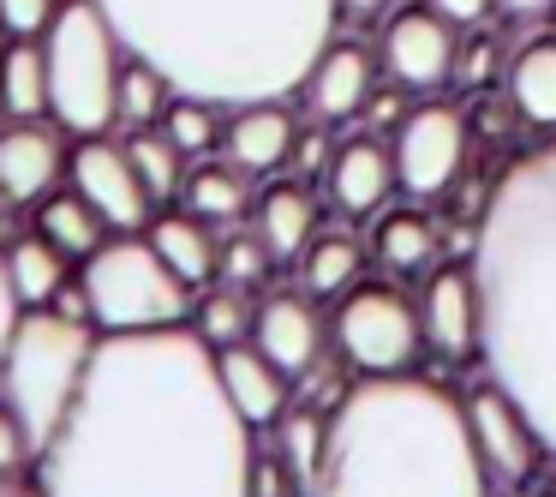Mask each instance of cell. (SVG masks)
<instances>
[{
	"mask_svg": "<svg viewBox=\"0 0 556 497\" xmlns=\"http://www.w3.org/2000/svg\"><path fill=\"white\" fill-rule=\"evenodd\" d=\"M467 138H472V126H467V114H460L455 102H443V97L413 102V114L401 121V133L389 138L401 192H407L413 204L443 198L448 186H455V174L467 169Z\"/></svg>",
	"mask_w": 556,
	"mask_h": 497,
	"instance_id": "obj_9",
	"label": "cell"
},
{
	"mask_svg": "<svg viewBox=\"0 0 556 497\" xmlns=\"http://www.w3.org/2000/svg\"><path fill=\"white\" fill-rule=\"evenodd\" d=\"M126 54L210 102L293 97L336 37V0H102Z\"/></svg>",
	"mask_w": 556,
	"mask_h": 497,
	"instance_id": "obj_3",
	"label": "cell"
},
{
	"mask_svg": "<svg viewBox=\"0 0 556 497\" xmlns=\"http://www.w3.org/2000/svg\"><path fill=\"white\" fill-rule=\"evenodd\" d=\"M455 54H460V30L431 7H407L383 25L377 37V61L395 85H407L413 97H437L443 85H455Z\"/></svg>",
	"mask_w": 556,
	"mask_h": 497,
	"instance_id": "obj_12",
	"label": "cell"
},
{
	"mask_svg": "<svg viewBox=\"0 0 556 497\" xmlns=\"http://www.w3.org/2000/svg\"><path fill=\"white\" fill-rule=\"evenodd\" d=\"M413 114V90L407 85H377L371 97H365V109H359V121H365V133H377V138H395L401 133V121Z\"/></svg>",
	"mask_w": 556,
	"mask_h": 497,
	"instance_id": "obj_36",
	"label": "cell"
},
{
	"mask_svg": "<svg viewBox=\"0 0 556 497\" xmlns=\"http://www.w3.org/2000/svg\"><path fill=\"white\" fill-rule=\"evenodd\" d=\"M180 198H186V210H192L198 222H210V228H233V222L257 204L252 174H245L240 162H228V157H198L192 169H186V181H180Z\"/></svg>",
	"mask_w": 556,
	"mask_h": 497,
	"instance_id": "obj_21",
	"label": "cell"
},
{
	"mask_svg": "<svg viewBox=\"0 0 556 497\" xmlns=\"http://www.w3.org/2000/svg\"><path fill=\"white\" fill-rule=\"evenodd\" d=\"M437 246H443V234H437V222L425 216L419 204L383 210V216H377V228H371V258L389 270V276H401V282L425 276V270H431V258H437Z\"/></svg>",
	"mask_w": 556,
	"mask_h": 497,
	"instance_id": "obj_24",
	"label": "cell"
},
{
	"mask_svg": "<svg viewBox=\"0 0 556 497\" xmlns=\"http://www.w3.org/2000/svg\"><path fill=\"white\" fill-rule=\"evenodd\" d=\"M257 432L192 324L97 336L66 420L37 449L42 497H252Z\"/></svg>",
	"mask_w": 556,
	"mask_h": 497,
	"instance_id": "obj_1",
	"label": "cell"
},
{
	"mask_svg": "<svg viewBox=\"0 0 556 497\" xmlns=\"http://www.w3.org/2000/svg\"><path fill=\"white\" fill-rule=\"evenodd\" d=\"M329 204L341 210L348 222H377L389 210V198L401 192L395 181V150L383 145L377 133H353L336 145V157H329Z\"/></svg>",
	"mask_w": 556,
	"mask_h": 497,
	"instance_id": "obj_15",
	"label": "cell"
},
{
	"mask_svg": "<svg viewBox=\"0 0 556 497\" xmlns=\"http://www.w3.org/2000/svg\"><path fill=\"white\" fill-rule=\"evenodd\" d=\"M425 7H431V13H443L455 30H479L484 18L496 13V0H425Z\"/></svg>",
	"mask_w": 556,
	"mask_h": 497,
	"instance_id": "obj_41",
	"label": "cell"
},
{
	"mask_svg": "<svg viewBox=\"0 0 556 497\" xmlns=\"http://www.w3.org/2000/svg\"><path fill=\"white\" fill-rule=\"evenodd\" d=\"M496 13H508V18H520V25H532V18L556 13V0H496Z\"/></svg>",
	"mask_w": 556,
	"mask_h": 497,
	"instance_id": "obj_43",
	"label": "cell"
},
{
	"mask_svg": "<svg viewBox=\"0 0 556 497\" xmlns=\"http://www.w3.org/2000/svg\"><path fill=\"white\" fill-rule=\"evenodd\" d=\"M359 264H365V246L348 228H329V234H312V246L300 252V282L317 300H341L359 282Z\"/></svg>",
	"mask_w": 556,
	"mask_h": 497,
	"instance_id": "obj_27",
	"label": "cell"
},
{
	"mask_svg": "<svg viewBox=\"0 0 556 497\" xmlns=\"http://www.w3.org/2000/svg\"><path fill=\"white\" fill-rule=\"evenodd\" d=\"M508 66V54H503V37H491V30H472L467 42H460V54H455V85L460 90H484L496 73Z\"/></svg>",
	"mask_w": 556,
	"mask_h": 497,
	"instance_id": "obj_35",
	"label": "cell"
},
{
	"mask_svg": "<svg viewBox=\"0 0 556 497\" xmlns=\"http://www.w3.org/2000/svg\"><path fill=\"white\" fill-rule=\"evenodd\" d=\"M222 126H228V102H210V97H174L168 114H162V133L186 150V157H216L222 150Z\"/></svg>",
	"mask_w": 556,
	"mask_h": 497,
	"instance_id": "obj_31",
	"label": "cell"
},
{
	"mask_svg": "<svg viewBox=\"0 0 556 497\" xmlns=\"http://www.w3.org/2000/svg\"><path fill=\"white\" fill-rule=\"evenodd\" d=\"M216 365H222V389H228V401L240 408V420L252 425V432L281 425L293 377L281 372L257 341H228V348H216Z\"/></svg>",
	"mask_w": 556,
	"mask_h": 497,
	"instance_id": "obj_19",
	"label": "cell"
},
{
	"mask_svg": "<svg viewBox=\"0 0 556 497\" xmlns=\"http://www.w3.org/2000/svg\"><path fill=\"white\" fill-rule=\"evenodd\" d=\"M484 306L479 360L556 456V138L508 162L472 246Z\"/></svg>",
	"mask_w": 556,
	"mask_h": 497,
	"instance_id": "obj_2",
	"label": "cell"
},
{
	"mask_svg": "<svg viewBox=\"0 0 556 497\" xmlns=\"http://www.w3.org/2000/svg\"><path fill=\"white\" fill-rule=\"evenodd\" d=\"M180 97L174 90V78L162 73V66L138 61V54H126L121 66V102H114V121L126 126V133H144V126H162V114H168V102Z\"/></svg>",
	"mask_w": 556,
	"mask_h": 497,
	"instance_id": "obj_29",
	"label": "cell"
},
{
	"mask_svg": "<svg viewBox=\"0 0 556 497\" xmlns=\"http://www.w3.org/2000/svg\"><path fill=\"white\" fill-rule=\"evenodd\" d=\"M329 157H336V145H329V138L312 126V133H300V138H293V162H288V169L300 174V181H312V174L324 181V174H329Z\"/></svg>",
	"mask_w": 556,
	"mask_h": 497,
	"instance_id": "obj_40",
	"label": "cell"
},
{
	"mask_svg": "<svg viewBox=\"0 0 556 497\" xmlns=\"http://www.w3.org/2000/svg\"><path fill=\"white\" fill-rule=\"evenodd\" d=\"M377 66H383V61H377L365 42L329 37V49L317 54V66L305 73V85H300V97H305V109H312V121H329V126L359 121L365 97L377 90Z\"/></svg>",
	"mask_w": 556,
	"mask_h": 497,
	"instance_id": "obj_16",
	"label": "cell"
},
{
	"mask_svg": "<svg viewBox=\"0 0 556 497\" xmlns=\"http://www.w3.org/2000/svg\"><path fill=\"white\" fill-rule=\"evenodd\" d=\"M0 264H7V282H13L18 306H54V294L73 282V258H66L42 228L18 234V240L0 252Z\"/></svg>",
	"mask_w": 556,
	"mask_h": 497,
	"instance_id": "obj_25",
	"label": "cell"
},
{
	"mask_svg": "<svg viewBox=\"0 0 556 497\" xmlns=\"http://www.w3.org/2000/svg\"><path fill=\"white\" fill-rule=\"evenodd\" d=\"M336 7H341V18H353V25H371L389 0H336Z\"/></svg>",
	"mask_w": 556,
	"mask_h": 497,
	"instance_id": "obj_44",
	"label": "cell"
},
{
	"mask_svg": "<svg viewBox=\"0 0 556 497\" xmlns=\"http://www.w3.org/2000/svg\"><path fill=\"white\" fill-rule=\"evenodd\" d=\"M288 492H300V480H293V468L281 461V449L276 456H252V497H288Z\"/></svg>",
	"mask_w": 556,
	"mask_h": 497,
	"instance_id": "obj_39",
	"label": "cell"
},
{
	"mask_svg": "<svg viewBox=\"0 0 556 497\" xmlns=\"http://www.w3.org/2000/svg\"><path fill=\"white\" fill-rule=\"evenodd\" d=\"M329 336H336L341 360L365 377H389L407 372L413 353H419L425 330H419V306L395 288V282H353L341 294L336 318H329Z\"/></svg>",
	"mask_w": 556,
	"mask_h": 497,
	"instance_id": "obj_8",
	"label": "cell"
},
{
	"mask_svg": "<svg viewBox=\"0 0 556 497\" xmlns=\"http://www.w3.org/2000/svg\"><path fill=\"white\" fill-rule=\"evenodd\" d=\"M276 252L264 246L257 228H228L222 234V252H216V282H233V288H252V282L269 276Z\"/></svg>",
	"mask_w": 556,
	"mask_h": 497,
	"instance_id": "obj_34",
	"label": "cell"
},
{
	"mask_svg": "<svg viewBox=\"0 0 556 497\" xmlns=\"http://www.w3.org/2000/svg\"><path fill=\"white\" fill-rule=\"evenodd\" d=\"M66 186L109 222V234H144L150 216H156V198L144 192L126 145H114L109 133L97 138H78L73 162H66Z\"/></svg>",
	"mask_w": 556,
	"mask_h": 497,
	"instance_id": "obj_11",
	"label": "cell"
},
{
	"mask_svg": "<svg viewBox=\"0 0 556 497\" xmlns=\"http://www.w3.org/2000/svg\"><path fill=\"white\" fill-rule=\"evenodd\" d=\"M90 294V324L102 336H121V330H162V324H186L192 318L198 288H186L162 252L144 234H109L97 252L78 270Z\"/></svg>",
	"mask_w": 556,
	"mask_h": 497,
	"instance_id": "obj_7",
	"label": "cell"
},
{
	"mask_svg": "<svg viewBox=\"0 0 556 497\" xmlns=\"http://www.w3.org/2000/svg\"><path fill=\"white\" fill-rule=\"evenodd\" d=\"M42 61H49V121L73 138L114 133V102H121L126 42L102 0H61L54 25L42 30Z\"/></svg>",
	"mask_w": 556,
	"mask_h": 497,
	"instance_id": "obj_5",
	"label": "cell"
},
{
	"mask_svg": "<svg viewBox=\"0 0 556 497\" xmlns=\"http://www.w3.org/2000/svg\"><path fill=\"white\" fill-rule=\"evenodd\" d=\"M503 97L527 133L556 138V30L527 37L503 66Z\"/></svg>",
	"mask_w": 556,
	"mask_h": 497,
	"instance_id": "obj_20",
	"label": "cell"
},
{
	"mask_svg": "<svg viewBox=\"0 0 556 497\" xmlns=\"http://www.w3.org/2000/svg\"><path fill=\"white\" fill-rule=\"evenodd\" d=\"M144 240L162 252V264L186 282V288H210L216 282V252H222V228L198 222L192 210L186 216H150Z\"/></svg>",
	"mask_w": 556,
	"mask_h": 497,
	"instance_id": "obj_23",
	"label": "cell"
},
{
	"mask_svg": "<svg viewBox=\"0 0 556 497\" xmlns=\"http://www.w3.org/2000/svg\"><path fill=\"white\" fill-rule=\"evenodd\" d=\"M252 324H257V312L245 306V288H233V282H210V288H198V300H192V330L210 341V348L252 341Z\"/></svg>",
	"mask_w": 556,
	"mask_h": 497,
	"instance_id": "obj_30",
	"label": "cell"
},
{
	"mask_svg": "<svg viewBox=\"0 0 556 497\" xmlns=\"http://www.w3.org/2000/svg\"><path fill=\"white\" fill-rule=\"evenodd\" d=\"M97 324L85 318H66L54 306H25L18 330L7 341V360H0V396L18 408L30 432V449H42L54 437V425L66 420L78 384L90 372V353H97Z\"/></svg>",
	"mask_w": 556,
	"mask_h": 497,
	"instance_id": "obj_6",
	"label": "cell"
},
{
	"mask_svg": "<svg viewBox=\"0 0 556 497\" xmlns=\"http://www.w3.org/2000/svg\"><path fill=\"white\" fill-rule=\"evenodd\" d=\"M312 497H496L455 389L431 377H365L324 413Z\"/></svg>",
	"mask_w": 556,
	"mask_h": 497,
	"instance_id": "obj_4",
	"label": "cell"
},
{
	"mask_svg": "<svg viewBox=\"0 0 556 497\" xmlns=\"http://www.w3.org/2000/svg\"><path fill=\"white\" fill-rule=\"evenodd\" d=\"M66 138L73 133H61L49 114L0 126V198L7 204H42L49 192H61L66 162H73Z\"/></svg>",
	"mask_w": 556,
	"mask_h": 497,
	"instance_id": "obj_14",
	"label": "cell"
},
{
	"mask_svg": "<svg viewBox=\"0 0 556 497\" xmlns=\"http://www.w3.org/2000/svg\"><path fill=\"white\" fill-rule=\"evenodd\" d=\"M0 114H7V121H42V114H49V61H42V37L0 42Z\"/></svg>",
	"mask_w": 556,
	"mask_h": 497,
	"instance_id": "obj_26",
	"label": "cell"
},
{
	"mask_svg": "<svg viewBox=\"0 0 556 497\" xmlns=\"http://www.w3.org/2000/svg\"><path fill=\"white\" fill-rule=\"evenodd\" d=\"M37 228L49 234L54 246H61L66 258H73V264H85L90 252H97L102 240H109V222L97 216V210L85 204V198L73 192V186H66V192H49L37 204Z\"/></svg>",
	"mask_w": 556,
	"mask_h": 497,
	"instance_id": "obj_28",
	"label": "cell"
},
{
	"mask_svg": "<svg viewBox=\"0 0 556 497\" xmlns=\"http://www.w3.org/2000/svg\"><path fill=\"white\" fill-rule=\"evenodd\" d=\"M61 13V0H0V37L18 42V37H42Z\"/></svg>",
	"mask_w": 556,
	"mask_h": 497,
	"instance_id": "obj_37",
	"label": "cell"
},
{
	"mask_svg": "<svg viewBox=\"0 0 556 497\" xmlns=\"http://www.w3.org/2000/svg\"><path fill=\"white\" fill-rule=\"evenodd\" d=\"M324 336H329V330H324V318H317V306H312V294H305V288H281V294H269V300L257 306L252 341L288 377L312 372L317 353H324Z\"/></svg>",
	"mask_w": 556,
	"mask_h": 497,
	"instance_id": "obj_18",
	"label": "cell"
},
{
	"mask_svg": "<svg viewBox=\"0 0 556 497\" xmlns=\"http://www.w3.org/2000/svg\"><path fill=\"white\" fill-rule=\"evenodd\" d=\"M126 157H132V169H138V181H144V192L156 198H174L180 192V181H186V150L174 145L168 133H162V126H144V133H132L126 138Z\"/></svg>",
	"mask_w": 556,
	"mask_h": 497,
	"instance_id": "obj_32",
	"label": "cell"
},
{
	"mask_svg": "<svg viewBox=\"0 0 556 497\" xmlns=\"http://www.w3.org/2000/svg\"><path fill=\"white\" fill-rule=\"evenodd\" d=\"M293 138H300V121H293L288 97H257V102H233L228 126H222V157L240 162L245 174H281L293 162Z\"/></svg>",
	"mask_w": 556,
	"mask_h": 497,
	"instance_id": "obj_17",
	"label": "cell"
},
{
	"mask_svg": "<svg viewBox=\"0 0 556 497\" xmlns=\"http://www.w3.org/2000/svg\"><path fill=\"white\" fill-rule=\"evenodd\" d=\"M419 330H425V348H431L437 360H479L484 306H479V276H472V264H448V270H431V276H425Z\"/></svg>",
	"mask_w": 556,
	"mask_h": 497,
	"instance_id": "obj_13",
	"label": "cell"
},
{
	"mask_svg": "<svg viewBox=\"0 0 556 497\" xmlns=\"http://www.w3.org/2000/svg\"><path fill=\"white\" fill-rule=\"evenodd\" d=\"M18 294H13V282H7V264H0V360H7V341H13V330H18Z\"/></svg>",
	"mask_w": 556,
	"mask_h": 497,
	"instance_id": "obj_42",
	"label": "cell"
},
{
	"mask_svg": "<svg viewBox=\"0 0 556 497\" xmlns=\"http://www.w3.org/2000/svg\"><path fill=\"white\" fill-rule=\"evenodd\" d=\"M25 461H37V449H30V432H25V420H18L13 401L0 396V473H18Z\"/></svg>",
	"mask_w": 556,
	"mask_h": 497,
	"instance_id": "obj_38",
	"label": "cell"
},
{
	"mask_svg": "<svg viewBox=\"0 0 556 497\" xmlns=\"http://www.w3.org/2000/svg\"><path fill=\"white\" fill-rule=\"evenodd\" d=\"M460 408H467V425H472V449H479L484 473H491V492H503V485H508V492H520V485L539 473V461L551 456L544 437L532 432V420L520 413V401L508 396L491 372H484V377H472V384H467Z\"/></svg>",
	"mask_w": 556,
	"mask_h": 497,
	"instance_id": "obj_10",
	"label": "cell"
},
{
	"mask_svg": "<svg viewBox=\"0 0 556 497\" xmlns=\"http://www.w3.org/2000/svg\"><path fill=\"white\" fill-rule=\"evenodd\" d=\"M252 228L264 234V246L276 252V264H300V252L317 234V204L305 192V181H276L257 192L252 204Z\"/></svg>",
	"mask_w": 556,
	"mask_h": 497,
	"instance_id": "obj_22",
	"label": "cell"
},
{
	"mask_svg": "<svg viewBox=\"0 0 556 497\" xmlns=\"http://www.w3.org/2000/svg\"><path fill=\"white\" fill-rule=\"evenodd\" d=\"M276 449H281V461L293 468L300 492L312 497L317 468H324V420H317V413H281V425H276Z\"/></svg>",
	"mask_w": 556,
	"mask_h": 497,
	"instance_id": "obj_33",
	"label": "cell"
}]
</instances>
